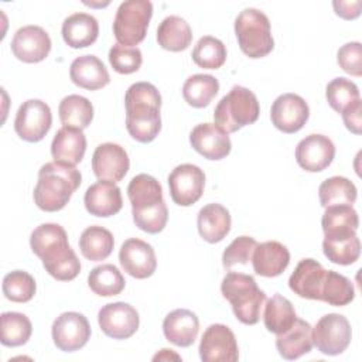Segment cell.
Segmentation results:
<instances>
[{
    "mask_svg": "<svg viewBox=\"0 0 362 362\" xmlns=\"http://www.w3.org/2000/svg\"><path fill=\"white\" fill-rule=\"evenodd\" d=\"M322 252L329 262L348 266L359 259L361 242L356 233L339 238H324Z\"/></svg>",
    "mask_w": 362,
    "mask_h": 362,
    "instance_id": "cell-39",
    "label": "cell"
},
{
    "mask_svg": "<svg viewBox=\"0 0 362 362\" xmlns=\"http://www.w3.org/2000/svg\"><path fill=\"white\" fill-rule=\"evenodd\" d=\"M127 197L132 211H141L163 202L161 184L148 174H137L127 185Z\"/></svg>",
    "mask_w": 362,
    "mask_h": 362,
    "instance_id": "cell-31",
    "label": "cell"
},
{
    "mask_svg": "<svg viewBox=\"0 0 362 362\" xmlns=\"http://www.w3.org/2000/svg\"><path fill=\"white\" fill-rule=\"evenodd\" d=\"M71 81L83 89L98 90L110 82L105 64L95 55H81L69 66Z\"/></svg>",
    "mask_w": 362,
    "mask_h": 362,
    "instance_id": "cell-24",
    "label": "cell"
},
{
    "mask_svg": "<svg viewBox=\"0 0 362 362\" xmlns=\"http://www.w3.org/2000/svg\"><path fill=\"white\" fill-rule=\"evenodd\" d=\"M354 297L355 288L352 281L344 274H339L334 270H327L325 281L321 291V301L329 305L342 307L349 304Z\"/></svg>",
    "mask_w": 362,
    "mask_h": 362,
    "instance_id": "cell-41",
    "label": "cell"
},
{
    "mask_svg": "<svg viewBox=\"0 0 362 362\" xmlns=\"http://www.w3.org/2000/svg\"><path fill=\"white\" fill-rule=\"evenodd\" d=\"M83 204L90 215L99 218L113 216L123 206L120 188L116 185V182L100 180L88 187L83 197Z\"/></svg>",
    "mask_w": 362,
    "mask_h": 362,
    "instance_id": "cell-21",
    "label": "cell"
},
{
    "mask_svg": "<svg viewBox=\"0 0 362 362\" xmlns=\"http://www.w3.org/2000/svg\"><path fill=\"white\" fill-rule=\"evenodd\" d=\"M1 337L0 341L4 346H21L24 345L33 332V325L30 318L17 311L3 313L0 317Z\"/></svg>",
    "mask_w": 362,
    "mask_h": 362,
    "instance_id": "cell-38",
    "label": "cell"
},
{
    "mask_svg": "<svg viewBox=\"0 0 362 362\" xmlns=\"http://www.w3.org/2000/svg\"><path fill=\"white\" fill-rule=\"evenodd\" d=\"M335 14L344 20H354L361 14L362 1H332Z\"/></svg>",
    "mask_w": 362,
    "mask_h": 362,
    "instance_id": "cell-49",
    "label": "cell"
},
{
    "mask_svg": "<svg viewBox=\"0 0 362 362\" xmlns=\"http://www.w3.org/2000/svg\"><path fill=\"white\" fill-rule=\"evenodd\" d=\"M52 124L49 106L41 99H28L18 107L14 119L17 136L28 143H37L45 137Z\"/></svg>",
    "mask_w": 362,
    "mask_h": 362,
    "instance_id": "cell-9",
    "label": "cell"
},
{
    "mask_svg": "<svg viewBox=\"0 0 362 362\" xmlns=\"http://www.w3.org/2000/svg\"><path fill=\"white\" fill-rule=\"evenodd\" d=\"M297 314L291 301L281 294H274L267 300L263 311V322L267 331L281 334L287 331L296 321Z\"/></svg>",
    "mask_w": 362,
    "mask_h": 362,
    "instance_id": "cell-34",
    "label": "cell"
},
{
    "mask_svg": "<svg viewBox=\"0 0 362 362\" xmlns=\"http://www.w3.org/2000/svg\"><path fill=\"white\" fill-rule=\"evenodd\" d=\"M325 98L328 105L338 113H342L348 106L361 99L358 86L346 78H335L325 88Z\"/></svg>",
    "mask_w": 362,
    "mask_h": 362,
    "instance_id": "cell-43",
    "label": "cell"
},
{
    "mask_svg": "<svg viewBox=\"0 0 362 362\" xmlns=\"http://www.w3.org/2000/svg\"><path fill=\"white\" fill-rule=\"evenodd\" d=\"M126 129L129 134L140 141H153L161 130V95L150 82L130 85L124 95Z\"/></svg>",
    "mask_w": 362,
    "mask_h": 362,
    "instance_id": "cell-2",
    "label": "cell"
},
{
    "mask_svg": "<svg viewBox=\"0 0 362 362\" xmlns=\"http://www.w3.org/2000/svg\"><path fill=\"white\" fill-rule=\"evenodd\" d=\"M335 157L332 140L324 134H310L298 141L296 147L297 164L308 171L318 173L325 170Z\"/></svg>",
    "mask_w": 362,
    "mask_h": 362,
    "instance_id": "cell-17",
    "label": "cell"
},
{
    "mask_svg": "<svg viewBox=\"0 0 362 362\" xmlns=\"http://www.w3.org/2000/svg\"><path fill=\"white\" fill-rule=\"evenodd\" d=\"M119 262L123 270L134 279H147L157 267L153 246L137 238H130L123 242L119 250Z\"/></svg>",
    "mask_w": 362,
    "mask_h": 362,
    "instance_id": "cell-16",
    "label": "cell"
},
{
    "mask_svg": "<svg viewBox=\"0 0 362 362\" xmlns=\"http://www.w3.org/2000/svg\"><path fill=\"white\" fill-rule=\"evenodd\" d=\"M124 284L126 281L120 270L115 264L109 263L93 267L88 276L89 288L100 297L120 294L124 288Z\"/></svg>",
    "mask_w": 362,
    "mask_h": 362,
    "instance_id": "cell-36",
    "label": "cell"
},
{
    "mask_svg": "<svg viewBox=\"0 0 362 362\" xmlns=\"http://www.w3.org/2000/svg\"><path fill=\"white\" fill-rule=\"evenodd\" d=\"M311 331L313 327L307 321L296 318L294 324L287 331L276 337V348L280 356L287 361H294L308 354L313 348Z\"/></svg>",
    "mask_w": 362,
    "mask_h": 362,
    "instance_id": "cell-26",
    "label": "cell"
},
{
    "mask_svg": "<svg viewBox=\"0 0 362 362\" xmlns=\"http://www.w3.org/2000/svg\"><path fill=\"white\" fill-rule=\"evenodd\" d=\"M310 109L307 102L297 93L277 96L270 109V119L274 127L283 133L298 132L308 120Z\"/></svg>",
    "mask_w": 362,
    "mask_h": 362,
    "instance_id": "cell-14",
    "label": "cell"
},
{
    "mask_svg": "<svg viewBox=\"0 0 362 362\" xmlns=\"http://www.w3.org/2000/svg\"><path fill=\"white\" fill-rule=\"evenodd\" d=\"M222 296L230 303L235 317L246 325H255L260 320L266 293L257 287L256 280L243 273L229 272L221 283Z\"/></svg>",
    "mask_w": 362,
    "mask_h": 362,
    "instance_id": "cell-4",
    "label": "cell"
},
{
    "mask_svg": "<svg viewBox=\"0 0 362 362\" xmlns=\"http://www.w3.org/2000/svg\"><path fill=\"white\" fill-rule=\"evenodd\" d=\"M86 151V137L82 130L62 126L51 143L54 161L76 165L82 161Z\"/></svg>",
    "mask_w": 362,
    "mask_h": 362,
    "instance_id": "cell-25",
    "label": "cell"
},
{
    "mask_svg": "<svg viewBox=\"0 0 362 362\" xmlns=\"http://www.w3.org/2000/svg\"><path fill=\"white\" fill-rule=\"evenodd\" d=\"M313 345L324 355H339L351 344L352 329L346 317L329 313L318 320L311 331Z\"/></svg>",
    "mask_w": 362,
    "mask_h": 362,
    "instance_id": "cell-8",
    "label": "cell"
},
{
    "mask_svg": "<svg viewBox=\"0 0 362 362\" xmlns=\"http://www.w3.org/2000/svg\"><path fill=\"white\" fill-rule=\"evenodd\" d=\"M51 51V38L40 25H24L18 28L11 40V52L27 64L41 62Z\"/></svg>",
    "mask_w": 362,
    "mask_h": 362,
    "instance_id": "cell-15",
    "label": "cell"
},
{
    "mask_svg": "<svg viewBox=\"0 0 362 362\" xmlns=\"http://www.w3.org/2000/svg\"><path fill=\"white\" fill-rule=\"evenodd\" d=\"M113 246L115 239L112 232L99 225L88 226L79 238L81 253L90 262H100L109 257Z\"/></svg>",
    "mask_w": 362,
    "mask_h": 362,
    "instance_id": "cell-32",
    "label": "cell"
},
{
    "mask_svg": "<svg viewBox=\"0 0 362 362\" xmlns=\"http://www.w3.org/2000/svg\"><path fill=\"white\" fill-rule=\"evenodd\" d=\"M324 238H339L356 233L359 226L358 212L352 205L327 206L321 219Z\"/></svg>",
    "mask_w": 362,
    "mask_h": 362,
    "instance_id": "cell-29",
    "label": "cell"
},
{
    "mask_svg": "<svg viewBox=\"0 0 362 362\" xmlns=\"http://www.w3.org/2000/svg\"><path fill=\"white\" fill-rule=\"evenodd\" d=\"M337 62L339 68L352 75L361 76L362 75V45L358 41L344 44L337 52Z\"/></svg>",
    "mask_w": 362,
    "mask_h": 362,
    "instance_id": "cell-47",
    "label": "cell"
},
{
    "mask_svg": "<svg viewBox=\"0 0 362 362\" xmlns=\"http://www.w3.org/2000/svg\"><path fill=\"white\" fill-rule=\"evenodd\" d=\"M58 115L65 127L83 130L93 119V106L85 96L68 95L59 102Z\"/></svg>",
    "mask_w": 362,
    "mask_h": 362,
    "instance_id": "cell-33",
    "label": "cell"
},
{
    "mask_svg": "<svg viewBox=\"0 0 362 362\" xmlns=\"http://www.w3.org/2000/svg\"><path fill=\"white\" fill-rule=\"evenodd\" d=\"M168 187L174 204L189 206L202 197L205 174L198 165L189 163L180 164L170 173Z\"/></svg>",
    "mask_w": 362,
    "mask_h": 362,
    "instance_id": "cell-11",
    "label": "cell"
},
{
    "mask_svg": "<svg viewBox=\"0 0 362 362\" xmlns=\"http://www.w3.org/2000/svg\"><path fill=\"white\" fill-rule=\"evenodd\" d=\"M61 34L71 48H85L98 40L99 24L88 13H74L64 20Z\"/></svg>",
    "mask_w": 362,
    "mask_h": 362,
    "instance_id": "cell-28",
    "label": "cell"
},
{
    "mask_svg": "<svg viewBox=\"0 0 362 362\" xmlns=\"http://www.w3.org/2000/svg\"><path fill=\"white\" fill-rule=\"evenodd\" d=\"M219 92V82L215 76L208 74L191 75L182 86L184 100L192 107L208 106L209 102Z\"/></svg>",
    "mask_w": 362,
    "mask_h": 362,
    "instance_id": "cell-35",
    "label": "cell"
},
{
    "mask_svg": "<svg viewBox=\"0 0 362 362\" xmlns=\"http://www.w3.org/2000/svg\"><path fill=\"white\" fill-rule=\"evenodd\" d=\"M260 106L256 95L245 86L235 85L216 105L214 120L226 133H235L257 120Z\"/></svg>",
    "mask_w": 362,
    "mask_h": 362,
    "instance_id": "cell-5",
    "label": "cell"
},
{
    "mask_svg": "<svg viewBox=\"0 0 362 362\" xmlns=\"http://www.w3.org/2000/svg\"><path fill=\"white\" fill-rule=\"evenodd\" d=\"M37 290L34 277L24 270H13L3 279V294L14 303L30 301Z\"/></svg>",
    "mask_w": 362,
    "mask_h": 362,
    "instance_id": "cell-42",
    "label": "cell"
},
{
    "mask_svg": "<svg viewBox=\"0 0 362 362\" xmlns=\"http://www.w3.org/2000/svg\"><path fill=\"white\" fill-rule=\"evenodd\" d=\"M34 255L42 260L45 272L59 281L74 280L81 272V262L68 243L65 229L58 223H42L30 236Z\"/></svg>",
    "mask_w": 362,
    "mask_h": 362,
    "instance_id": "cell-1",
    "label": "cell"
},
{
    "mask_svg": "<svg viewBox=\"0 0 362 362\" xmlns=\"http://www.w3.org/2000/svg\"><path fill=\"white\" fill-rule=\"evenodd\" d=\"M153 16V4L148 0H126L117 7L113 20V34L117 44L134 47L140 44Z\"/></svg>",
    "mask_w": 362,
    "mask_h": 362,
    "instance_id": "cell-7",
    "label": "cell"
},
{
    "mask_svg": "<svg viewBox=\"0 0 362 362\" xmlns=\"http://www.w3.org/2000/svg\"><path fill=\"white\" fill-rule=\"evenodd\" d=\"M51 334L52 341L59 351L74 352L83 348L89 341L90 325L83 314L66 311L55 318Z\"/></svg>",
    "mask_w": 362,
    "mask_h": 362,
    "instance_id": "cell-10",
    "label": "cell"
},
{
    "mask_svg": "<svg viewBox=\"0 0 362 362\" xmlns=\"http://www.w3.org/2000/svg\"><path fill=\"white\" fill-rule=\"evenodd\" d=\"M197 228L205 242L218 243L230 230V214L221 204H208L198 212Z\"/></svg>",
    "mask_w": 362,
    "mask_h": 362,
    "instance_id": "cell-27",
    "label": "cell"
},
{
    "mask_svg": "<svg viewBox=\"0 0 362 362\" xmlns=\"http://www.w3.org/2000/svg\"><path fill=\"white\" fill-rule=\"evenodd\" d=\"M342 120L345 127L354 134H361L362 132V102L358 99L351 106H348L342 113Z\"/></svg>",
    "mask_w": 362,
    "mask_h": 362,
    "instance_id": "cell-48",
    "label": "cell"
},
{
    "mask_svg": "<svg viewBox=\"0 0 362 362\" xmlns=\"http://www.w3.org/2000/svg\"><path fill=\"white\" fill-rule=\"evenodd\" d=\"M109 62L112 68L119 74H133L141 66V51L137 47H124L120 44H115L109 51Z\"/></svg>",
    "mask_w": 362,
    "mask_h": 362,
    "instance_id": "cell-44",
    "label": "cell"
},
{
    "mask_svg": "<svg viewBox=\"0 0 362 362\" xmlns=\"http://www.w3.org/2000/svg\"><path fill=\"white\" fill-rule=\"evenodd\" d=\"M130 160L126 150L116 143L99 144L92 156V170L102 181H120L129 171Z\"/></svg>",
    "mask_w": 362,
    "mask_h": 362,
    "instance_id": "cell-18",
    "label": "cell"
},
{
    "mask_svg": "<svg viewBox=\"0 0 362 362\" xmlns=\"http://www.w3.org/2000/svg\"><path fill=\"white\" fill-rule=\"evenodd\" d=\"M98 322L105 335L113 339H126L137 331L140 317L133 305L117 301L109 303L99 310Z\"/></svg>",
    "mask_w": 362,
    "mask_h": 362,
    "instance_id": "cell-12",
    "label": "cell"
},
{
    "mask_svg": "<svg viewBox=\"0 0 362 362\" xmlns=\"http://www.w3.org/2000/svg\"><path fill=\"white\" fill-rule=\"evenodd\" d=\"M133 222L139 229L147 233H158L164 229L167 219H168V209L165 202H160L156 206L141 209V211H132Z\"/></svg>",
    "mask_w": 362,
    "mask_h": 362,
    "instance_id": "cell-45",
    "label": "cell"
},
{
    "mask_svg": "<svg viewBox=\"0 0 362 362\" xmlns=\"http://www.w3.org/2000/svg\"><path fill=\"white\" fill-rule=\"evenodd\" d=\"M192 61L205 69H218L226 61L225 44L212 35H204L192 49Z\"/></svg>",
    "mask_w": 362,
    "mask_h": 362,
    "instance_id": "cell-40",
    "label": "cell"
},
{
    "mask_svg": "<svg viewBox=\"0 0 362 362\" xmlns=\"http://www.w3.org/2000/svg\"><path fill=\"white\" fill-rule=\"evenodd\" d=\"M327 270L314 259H303L288 279V287L301 298L321 301Z\"/></svg>",
    "mask_w": 362,
    "mask_h": 362,
    "instance_id": "cell-20",
    "label": "cell"
},
{
    "mask_svg": "<svg viewBox=\"0 0 362 362\" xmlns=\"http://www.w3.org/2000/svg\"><path fill=\"white\" fill-rule=\"evenodd\" d=\"M250 260L256 274L263 277H276L287 269L290 263V252L283 243L277 240H267L256 245Z\"/></svg>",
    "mask_w": 362,
    "mask_h": 362,
    "instance_id": "cell-22",
    "label": "cell"
},
{
    "mask_svg": "<svg viewBox=\"0 0 362 362\" xmlns=\"http://www.w3.org/2000/svg\"><path fill=\"white\" fill-rule=\"evenodd\" d=\"M235 34L242 52L249 58L266 57L274 48L269 17L257 8H243L238 14Z\"/></svg>",
    "mask_w": 362,
    "mask_h": 362,
    "instance_id": "cell-6",
    "label": "cell"
},
{
    "mask_svg": "<svg viewBox=\"0 0 362 362\" xmlns=\"http://www.w3.org/2000/svg\"><path fill=\"white\" fill-rule=\"evenodd\" d=\"M192 148L208 160H222L232 148L229 133L215 123L197 124L189 133Z\"/></svg>",
    "mask_w": 362,
    "mask_h": 362,
    "instance_id": "cell-19",
    "label": "cell"
},
{
    "mask_svg": "<svg viewBox=\"0 0 362 362\" xmlns=\"http://www.w3.org/2000/svg\"><path fill=\"white\" fill-rule=\"evenodd\" d=\"M171 358H174V359H180V356H178L177 354L171 352V349H161V352H160V354H157L153 359H154V361H157V359H171Z\"/></svg>",
    "mask_w": 362,
    "mask_h": 362,
    "instance_id": "cell-50",
    "label": "cell"
},
{
    "mask_svg": "<svg viewBox=\"0 0 362 362\" xmlns=\"http://www.w3.org/2000/svg\"><path fill=\"white\" fill-rule=\"evenodd\" d=\"M199 331V320L195 313L187 308H177L168 313L163 321V332L171 344L187 348L194 344Z\"/></svg>",
    "mask_w": 362,
    "mask_h": 362,
    "instance_id": "cell-23",
    "label": "cell"
},
{
    "mask_svg": "<svg viewBox=\"0 0 362 362\" xmlns=\"http://www.w3.org/2000/svg\"><path fill=\"white\" fill-rule=\"evenodd\" d=\"M257 242L250 236L235 238L230 245L223 250L222 264L225 269H230L235 264H247L252 259V253Z\"/></svg>",
    "mask_w": 362,
    "mask_h": 362,
    "instance_id": "cell-46",
    "label": "cell"
},
{
    "mask_svg": "<svg viewBox=\"0 0 362 362\" xmlns=\"http://www.w3.org/2000/svg\"><path fill=\"white\" fill-rule=\"evenodd\" d=\"M191 41V27L182 17L168 16L158 24L157 42L161 48L171 52H180L187 49Z\"/></svg>",
    "mask_w": 362,
    "mask_h": 362,
    "instance_id": "cell-30",
    "label": "cell"
},
{
    "mask_svg": "<svg viewBox=\"0 0 362 362\" xmlns=\"http://www.w3.org/2000/svg\"><path fill=\"white\" fill-rule=\"evenodd\" d=\"M82 175L75 165L52 161L44 164L38 171L34 188V202L45 212L61 211L81 185Z\"/></svg>",
    "mask_w": 362,
    "mask_h": 362,
    "instance_id": "cell-3",
    "label": "cell"
},
{
    "mask_svg": "<svg viewBox=\"0 0 362 362\" xmlns=\"http://www.w3.org/2000/svg\"><path fill=\"white\" fill-rule=\"evenodd\" d=\"M318 197L322 208L332 205H352L356 201V187L351 180L335 175L321 182Z\"/></svg>",
    "mask_w": 362,
    "mask_h": 362,
    "instance_id": "cell-37",
    "label": "cell"
},
{
    "mask_svg": "<svg viewBox=\"0 0 362 362\" xmlns=\"http://www.w3.org/2000/svg\"><path fill=\"white\" fill-rule=\"evenodd\" d=\"M198 351L204 362H236L239 359L235 334L223 324H212L205 329Z\"/></svg>",
    "mask_w": 362,
    "mask_h": 362,
    "instance_id": "cell-13",
    "label": "cell"
}]
</instances>
